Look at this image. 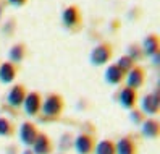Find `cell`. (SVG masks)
Here are the masks:
<instances>
[{
	"label": "cell",
	"instance_id": "obj_1",
	"mask_svg": "<svg viewBox=\"0 0 160 154\" xmlns=\"http://www.w3.org/2000/svg\"><path fill=\"white\" fill-rule=\"evenodd\" d=\"M65 102L60 94H49L41 104V112L47 119H57L63 112Z\"/></svg>",
	"mask_w": 160,
	"mask_h": 154
},
{
	"label": "cell",
	"instance_id": "obj_2",
	"mask_svg": "<svg viewBox=\"0 0 160 154\" xmlns=\"http://www.w3.org/2000/svg\"><path fill=\"white\" fill-rule=\"evenodd\" d=\"M113 57V49L108 42H102L99 45H96L91 52V63L100 66V65H105L107 62H110V59Z\"/></svg>",
	"mask_w": 160,
	"mask_h": 154
},
{
	"label": "cell",
	"instance_id": "obj_3",
	"mask_svg": "<svg viewBox=\"0 0 160 154\" xmlns=\"http://www.w3.org/2000/svg\"><path fill=\"white\" fill-rule=\"evenodd\" d=\"M125 78H126V86L131 89H139L141 86L144 84L146 81V75H144V70L141 68V66L134 65L133 68H131L126 75H125Z\"/></svg>",
	"mask_w": 160,
	"mask_h": 154
},
{
	"label": "cell",
	"instance_id": "obj_4",
	"mask_svg": "<svg viewBox=\"0 0 160 154\" xmlns=\"http://www.w3.org/2000/svg\"><path fill=\"white\" fill-rule=\"evenodd\" d=\"M62 21L63 24L70 28V29H74V28H78L79 23H81V13H79V8L76 5H70L63 10L62 13Z\"/></svg>",
	"mask_w": 160,
	"mask_h": 154
},
{
	"label": "cell",
	"instance_id": "obj_5",
	"mask_svg": "<svg viewBox=\"0 0 160 154\" xmlns=\"http://www.w3.org/2000/svg\"><path fill=\"white\" fill-rule=\"evenodd\" d=\"M141 109H142L144 114L147 115H155L160 109V96H158V91L155 93H150V94H146L142 101H141Z\"/></svg>",
	"mask_w": 160,
	"mask_h": 154
},
{
	"label": "cell",
	"instance_id": "obj_6",
	"mask_svg": "<svg viewBox=\"0 0 160 154\" xmlns=\"http://www.w3.org/2000/svg\"><path fill=\"white\" fill-rule=\"evenodd\" d=\"M41 104H42V98L39 93H28L23 102L24 112L28 115H37L41 112Z\"/></svg>",
	"mask_w": 160,
	"mask_h": 154
},
{
	"label": "cell",
	"instance_id": "obj_7",
	"mask_svg": "<svg viewBox=\"0 0 160 154\" xmlns=\"http://www.w3.org/2000/svg\"><path fill=\"white\" fill-rule=\"evenodd\" d=\"M26 94H28V93H26V89H24L23 84L13 86V88L8 91V96H7L8 105H12V107H20V105H23Z\"/></svg>",
	"mask_w": 160,
	"mask_h": 154
},
{
	"label": "cell",
	"instance_id": "obj_8",
	"mask_svg": "<svg viewBox=\"0 0 160 154\" xmlns=\"http://www.w3.org/2000/svg\"><path fill=\"white\" fill-rule=\"evenodd\" d=\"M118 102L121 104V107H125V109H133L136 105V102H138V93L126 86V88H123L120 91Z\"/></svg>",
	"mask_w": 160,
	"mask_h": 154
},
{
	"label": "cell",
	"instance_id": "obj_9",
	"mask_svg": "<svg viewBox=\"0 0 160 154\" xmlns=\"http://www.w3.org/2000/svg\"><path fill=\"white\" fill-rule=\"evenodd\" d=\"M160 42H158V37L155 34H149L144 42H142V47H141V50H142V55L146 57H152L154 54L160 52Z\"/></svg>",
	"mask_w": 160,
	"mask_h": 154
},
{
	"label": "cell",
	"instance_id": "obj_10",
	"mask_svg": "<svg viewBox=\"0 0 160 154\" xmlns=\"http://www.w3.org/2000/svg\"><path fill=\"white\" fill-rule=\"evenodd\" d=\"M37 130L32 123L29 122H24L21 127H20V140L24 143V144H32L34 140L37 138Z\"/></svg>",
	"mask_w": 160,
	"mask_h": 154
},
{
	"label": "cell",
	"instance_id": "obj_11",
	"mask_svg": "<svg viewBox=\"0 0 160 154\" xmlns=\"http://www.w3.org/2000/svg\"><path fill=\"white\" fill-rule=\"evenodd\" d=\"M16 78V65H13L12 62H3L0 65V81L3 84H8L15 81Z\"/></svg>",
	"mask_w": 160,
	"mask_h": 154
},
{
	"label": "cell",
	"instance_id": "obj_12",
	"mask_svg": "<svg viewBox=\"0 0 160 154\" xmlns=\"http://www.w3.org/2000/svg\"><path fill=\"white\" fill-rule=\"evenodd\" d=\"M52 151V143L45 135H37V138L32 143V152L34 154H49Z\"/></svg>",
	"mask_w": 160,
	"mask_h": 154
},
{
	"label": "cell",
	"instance_id": "obj_13",
	"mask_svg": "<svg viewBox=\"0 0 160 154\" xmlns=\"http://www.w3.org/2000/svg\"><path fill=\"white\" fill-rule=\"evenodd\" d=\"M74 148H76L78 154H89L94 148V140L89 135H79L74 140Z\"/></svg>",
	"mask_w": 160,
	"mask_h": 154
},
{
	"label": "cell",
	"instance_id": "obj_14",
	"mask_svg": "<svg viewBox=\"0 0 160 154\" xmlns=\"http://www.w3.org/2000/svg\"><path fill=\"white\" fill-rule=\"evenodd\" d=\"M123 80H125V73L121 72L115 63L107 66V70H105V81L108 84H120Z\"/></svg>",
	"mask_w": 160,
	"mask_h": 154
},
{
	"label": "cell",
	"instance_id": "obj_15",
	"mask_svg": "<svg viewBox=\"0 0 160 154\" xmlns=\"http://www.w3.org/2000/svg\"><path fill=\"white\" fill-rule=\"evenodd\" d=\"M142 133L147 138H157L158 133H160V123L154 119L144 120L142 122Z\"/></svg>",
	"mask_w": 160,
	"mask_h": 154
},
{
	"label": "cell",
	"instance_id": "obj_16",
	"mask_svg": "<svg viewBox=\"0 0 160 154\" xmlns=\"http://www.w3.org/2000/svg\"><path fill=\"white\" fill-rule=\"evenodd\" d=\"M115 154H136V146L129 138H121L115 144Z\"/></svg>",
	"mask_w": 160,
	"mask_h": 154
},
{
	"label": "cell",
	"instance_id": "obj_17",
	"mask_svg": "<svg viewBox=\"0 0 160 154\" xmlns=\"http://www.w3.org/2000/svg\"><path fill=\"white\" fill-rule=\"evenodd\" d=\"M24 55H26V47H24V44H15L12 49H10V52H8V57H10V60H12L13 65L23 62Z\"/></svg>",
	"mask_w": 160,
	"mask_h": 154
},
{
	"label": "cell",
	"instance_id": "obj_18",
	"mask_svg": "<svg viewBox=\"0 0 160 154\" xmlns=\"http://www.w3.org/2000/svg\"><path fill=\"white\" fill-rule=\"evenodd\" d=\"M96 154H115V144L108 140H103L96 146Z\"/></svg>",
	"mask_w": 160,
	"mask_h": 154
},
{
	"label": "cell",
	"instance_id": "obj_19",
	"mask_svg": "<svg viewBox=\"0 0 160 154\" xmlns=\"http://www.w3.org/2000/svg\"><path fill=\"white\" fill-rule=\"evenodd\" d=\"M115 65H117L118 68H120L121 72H123V73L126 75V73H128L131 68H133V66H134V62L131 60L128 55H123V57H120V59H118V62H117Z\"/></svg>",
	"mask_w": 160,
	"mask_h": 154
},
{
	"label": "cell",
	"instance_id": "obj_20",
	"mask_svg": "<svg viewBox=\"0 0 160 154\" xmlns=\"http://www.w3.org/2000/svg\"><path fill=\"white\" fill-rule=\"evenodd\" d=\"M13 133V125L5 117H0V136H10Z\"/></svg>",
	"mask_w": 160,
	"mask_h": 154
},
{
	"label": "cell",
	"instance_id": "obj_21",
	"mask_svg": "<svg viewBox=\"0 0 160 154\" xmlns=\"http://www.w3.org/2000/svg\"><path fill=\"white\" fill-rule=\"evenodd\" d=\"M126 55L136 63L138 60L142 59V50H141V47H139V45L134 44V45H129V47H128V54H126Z\"/></svg>",
	"mask_w": 160,
	"mask_h": 154
},
{
	"label": "cell",
	"instance_id": "obj_22",
	"mask_svg": "<svg viewBox=\"0 0 160 154\" xmlns=\"http://www.w3.org/2000/svg\"><path fill=\"white\" fill-rule=\"evenodd\" d=\"M129 117H131V120H133L134 123H142V114H141L139 110H131Z\"/></svg>",
	"mask_w": 160,
	"mask_h": 154
},
{
	"label": "cell",
	"instance_id": "obj_23",
	"mask_svg": "<svg viewBox=\"0 0 160 154\" xmlns=\"http://www.w3.org/2000/svg\"><path fill=\"white\" fill-rule=\"evenodd\" d=\"M68 135H63V136H62V141H60V148L62 149H67L68 146H70V144H68Z\"/></svg>",
	"mask_w": 160,
	"mask_h": 154
},
{
	"label": "cell",
	"instance_id": "obj_24",
	"mask_svg": "<svg viewBox=\"0 0 160 154\" xmlns=\"http://www.w3.org/2000/svg\"><path fill=\"white\" fill-rule=\"evenodd\" d=\"M28 2V0H8V3H12L13 7H21Z\"/></svg>",
	"mask_w": 160,
	"mask_h": 154
},
{
	"label": "cell",
	"instance_id": "obj_25",
	"mask_svg": "<svg viewBox=\"0 0 160 154\" xmlns=\"http://www.w3.org/2000/svg\"><path fill=\"white\" fill-rule=\"evenodd\" d=\"M13 26H15V21H13V20H10V21H8V24H7V26H3V33H10Z\"/></svg>",
	"mask_w": 160,
	"mask_h": 154
},
{
	"label": "cell",
	"instance_id": "obj_26",
	"mask_svg": "<svg viewBox=\"0 0 160 154\" xmlns=\"http://www.w3.org/2000/svg\"><path fill=\"white\" fill-rule=\"evenodd\" d=\"M158 62H160V52H157V54L152 55V63L154 65H158Z\"/></svg>",
	"mask_w": 160,
	"mask_h": 154
},
{
	"label": "cell",
	"instance_id": "obj_27",
	"mask_svg": "<svg viewBox=\"0 0 160 154\" xmlns=\"http://www.w3.org/2000/svg\"><path fill=\"white\" fill-rule=\"evenodd\" d=\"M2 15H3V3L0 2V20H2Z\"/></svg>",
	"mask_w": 160,
	"mask_h": 154
},
{
	"label": "cell",
	"instance_id": "obj_28",
	"mask_svg": "<svg viewBox=\"0 0 160 154\" xmlns=\"http://www.w3.org/2000/svg\"><path fill=\"white\" fill-rule=\"evenodd\" d=\"M23 154H32V152H31V151H24Z\"/></svg>",
	"mask_w": 160,
	"mask_h": 154
}]
</instances>
